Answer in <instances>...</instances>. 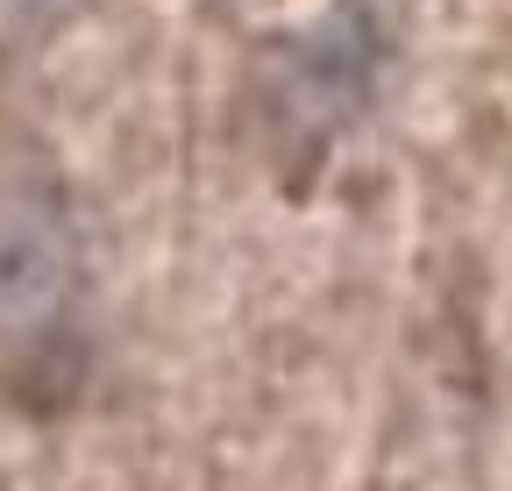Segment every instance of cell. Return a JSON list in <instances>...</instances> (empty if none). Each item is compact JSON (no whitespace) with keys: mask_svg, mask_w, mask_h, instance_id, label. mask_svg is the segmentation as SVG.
I'll return each instance as SVG.
<instances>
[{"mask_svg":"<svg viewBox=\"0 0 512 491\" xmlns=\"http://www.w3.org/2000/svg\"><path fill=\"white\" fill-rule=\"evenodd\" d=\"M377 57H384V36H377L370 0H335L320 22L285 36L271 57L278 129L299 136L306 150H328L342 129L363 121V107L377 93Z\"/></svg>","mask_w":512,"mask_h":491,"instance_id":"obj_2","label":"cell"},{"mask_svg":"<svg viewBox=\"0 0 512 491\" xmlns=\"http://www.w3.org/2000/svg\"><path fill=\"white\" fill-rule=\"evenodd\" d=\"M79 299V221L50 171H0V342H43Z\"/></svg>","mask_w":512,"mask_h":491,"instance_id":"obj_1","label":"cell"},{"mask_svg":"<svg viewBox=\"0 0 512 491\" xmlns=\"http://www.w3.org/2000/svg\"><path fill=\"white\" fill-rule=\"evenodd\" d=\"M86 0H0V50H43L64 22H72Z\"/></svg>","mask_w":512,"mask_h":491,"instance_id":"obj_3","label":"cell"}]
</instances>
